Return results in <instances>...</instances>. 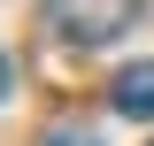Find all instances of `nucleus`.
Returning <instances> with one entry per match:
<instances>
[{
	"instance_id": "f257e3e1",
	"label": "nucleus",
	"mask_w": 154,
	"mask_h": 146,
	"mask_svg": "<svg viewBox=\"0 0 154 146\" xmlns=\"http://www.w3.org/2000/svg\"><path fill=\"white\" fill-rule=\"evenodd\" d=\"M131 16H139V0H46V23L69 46H108L131 31Z\"/></svg>"
},
{
	"instance_id": "f03ea898",
	"label": "nucleus",
	"mask_w": 154,
	"mask_h": 146,
	"mask_svg": "<svg viewBox=\"0 0 154 146\" xmlns=\"http://www.w3.org/2000/svg\"><path fill=\"white\" fill-rule=\"evenodd\" d=\"M108 100H116V115L154 123V62H123V69H116V85H108Z\"/></svg>"
},
{
	"instance_id": "7ed1b4c3",
	"label": "nucleus",
	"mask_w": 154,
	"mask_h": 146,
	"mask_svg": "<svg viewBox=\"0 0 154 146\" xmlns=\"http://www.w3.org/2000/svg\"><path fill=\"white\" fill-rule=\"evenodd\" d=\"M38 146H100V131H93V123H54Z\"/></svg>"
},
{
	"instance_id": "20e7f679",
	"label": "nucleus",
	"mask_w": 154,
	"mask_h": 146,
	"mask_svg": "<svg viewBox=\"0 0 154 146\" xmlns=\"http://www.w3.org/2000/svg\"><path fill=\"white\" fill-rule=\"evenodd\" d=\"M8 85H16V69H8V54H0V100H8Z\"/></svg>"
}]
</instances>
